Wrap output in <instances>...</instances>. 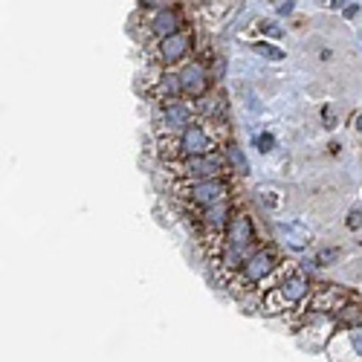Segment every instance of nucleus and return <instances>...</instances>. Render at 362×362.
Here are the masks:
<instances>
[{
	"instance_id": "f257e3e1",
	"label": "nucleus",
	"mask_w": 362,
	"mask_h": 362,
	"mask_svg": "<svg viewBox=\"0 0 362 362\" xmlns=\"http://www.w3.org/2000/svg\"><path fill=\"white\" fill-rule=\"evenodd\" d=\"M229 139L226 122H212V119H197L186 131L174 136H157V154L163 163L183 160V157H197V154H212L221 151Z\"/></svg>"
},
{
	"instance_id": "f03ea898",
	"label": "nucleus",
	"mask_w": 362,
	"mask_h": 362,
	"mask_svg": "<svg viewBox=\"0 0 362 362\" xmlns=\"http://www.w3.org/2000/svg\"><path fill=\"white\" fill-rule=\"evenodd\" d=\"M258 247H261V240H258V232H255L252 218L247 212H235L232 221H229V226H226V232H223V238H221L218 250L209 255V261L218 267L221 279L229 281L235 269L244 264Z\"/></svg>"
},
{
	"instance_id": "7ed1b4c3",
	"label": "nucleus",
	"mask_w": 362,
	"mask_h": 362,
	"mask_svg": "<svg viewBox=\"0 0 362 362\" xmlns=\"http://www.w3.org/2000/svg\"><path fill=\"white\" fill-rule=\"evenodd\" d=\"M310 293H313V287H310V279L305 269L296 264H281L276 269V276L264 287L261 308H264V313H290L305 305Z\"/></svg>"
},
{
	"instance_id": "20e7f679",
	"label": "nucleus",
	"mask_w": 362,
	"mask_h": 362,
	"mask_svg": "<svg viewBox=\"0 0 362 362\" xmlns=\"http://www.w3.org/2000/svg\"><path fill=\"white\" fill-rule=\"evenodd\" d=\"M174 197L183 203V209H203L223 200H232V180L226 177H206V180H177Z\"/></svg>"
},
{
	"instance_id": "39448f33",
	"label": "nucleus",
	"mask_w": 362,
	"mask_h": 362,
	"mask_svg": "<svg viewBox=\"0 0 362 362\" xmlns=\"http://www.w3.org/2000/svg\"><path fill=\"white\" fill-rule=\"evenodd\" d=\"M281 267V255L276 247H258L244 264H240L232 279L226 281L232 287V293H244V290H255L264 281H269L276 276V269Z\"/></svg>"
},
{
	"instance_id": "423d86ee",
	"label": "nucleus",
	"mask_w": 362,
	"mask_h": 362,
	"mask_svg": "<svg viewBox=\"0 0 362 362\" xmlns=\"http://www.w3.org/2000/svg\"><path fill=\"white\" fill-rule=\"evenodd\" d=\"M165 171L174 180H206V177H226L232 174L229 160L223 151H212V154H197V157H183L165 163Z\"/></svg>"
},
{
	"instance_id": "0eeeda50",
	"label": "nucleus",
	"mask_w": 362,
	"mask_h": 362,
	"mask_svg": "<svg viewBox=\"0 0 362 362\" xmlns=\"http://www.w3.org/2000/svg\"><path fill=\"white\" fill-rule=\"evenodd\" d=\"M192 49H194V33L183 26V29H177V33H171V35L151 44L148 62L154 64L157 70H171V67H180L183 62H189Z\"/></svg>"
},
{
	"instance_id": "6e6552de",
	"label": "nucleus",
	"mask_w": 362,
	"mask_h": 362,
	"mask_svg": "<svg viewBox=\"0 0 362 362\" xmlns=\"http://www.w3.org/2000/svg\"><path fill=\"white\" fill-rule=\"evenodd\" d=\"M197 110L192 105V99H171V102H160L157 105V116H154V125H157V136H174L180 131H186L192 122H197Z\"/></svg>"
},
{
	"instance_id": "1a4fd4ad",
	"label": "nucleus",
	"mask_w": 362,
	"mask_h": 362,
	"mask_svg": "<svg viewBox=\"0 0 362 362\" xmlns=\"http://www.w3.org/2000/svg\"><path fill=\"white\" fill-rule=\"evenodd\" d=\"M142 29H145V38L154 44L171 33H177V29H183V18H180L177 6L171 4H160L154 9H148L145 18H142Z\"/></svg>"
},
{
	"instance_id": "9d476101",
	"label": "nucleus",
	"mask_w": 362,
	"mask_h": 362,
	"mask_svg": "<svg viewBox=\"0 0 362 362\" xmlns=\"http://www.w3.org/2000/svg\"><path fill=\"white\" fill-rule=\"evenodd\" d=\"M177 76H180V84H183L186 99L206 96L209 90H212V78H215V73L209 70L206 62H200V58H189V62H183L177 67Z\"/></svg>"
},
{
	"instance_id": "9b49d317",
	"label": "nucleus",
	"mask_w": 362,
	"mask_h": 362,
	"mask_svg": "<svg viewBox=\"0 0 362 362\" xmlns=\"http://www.w3.org/2000/svg\"><path fill=\"white\" fill-rule=\"evenodd\" d=\"M148 93L151 99H154L157 105L160 102H171V99H186L183 96V84H180V76L177 70H160L157 78H151V87H148Z\"/></svg>"
},
{
	"instance_id": "f8f14e48",
	"label": "nucleus",
	"mask_w": 362,
	"mask_h": 362,
	"mask_svg": "<svg viewBox=\"0 0 362 362\" xmlns=\"http://www.w3.org/2000/svg\"><path fill=\"white\" fill-rule=\"evenodd\" d=\"M194 110L200 119H212V122H226V102L221 93H215V90H209L206 96L200 99H192Z\"/></svg>"
},
{
	"instance_id": "ddd939ff",
	"label": "nucleus",
	"mask_w": 362,
	"mask_h": 362,
	"mask_svg": "<svg viewBox=\"0 0 362 362\" xmlns=\"http://www.w3.org/2000/svg\"><path fill=\"white\" fill-rule=\"evenodd\" d=\"M284 235H287V240H290L293 250H308V247H310V232H308V226L287 223V226H284Z\"/></svg>"
},
{
	"instance_id": "4468645a",
	"label": "nucleus",
	"mask_w": 362,
	"mask_h": 362,
	"mask_svg": "<svg viewBox=\"0 0 362 362\" xmlns=\"http://www.w3.org/2000/svg\"><path fill=\"white\" fill-rule=\"evenodd\" d=\"M223 154H226V160H229V168H232V174H240L244 177L247 171H250V165H247V157L240 154V148L238 145H223Z\"/></svg>"
},
{
	"instance_id": "2eb2a0df",
	"label": "nucleus",
	"mask_w": 362,
	"mask_h": 362,
	"mask_svg": "<svg viewBox=\"0 0 362 362\" xmlns=\"http://www.w3.org/2000/svg\"><path fill=\"white\" fill-rule=\"evenodd\" d=\"M255 29H258V33L264 35V38H273V41H279V38H284V26L281 23H276V21H258L255 23Z\"/></svg>"
},
{
	"instance_id": "dca6fc26",
	"label": "nucleus",
	"mask_w": 362,
	"mask_h": 362,
	"mask_svg": "<svg viewBox=\"0 0 362 362\" xmlns=\"http://www.w3.org/2000/svg\"><path fill=\"white\" fill-rule=\"evenodd\" d=\"M252 49H255L261 58H267V62H281V58H284V49H279V47H273V44H267V41H255Z\"/></svg>"
},
{
	"instance_id": "f3484780",
	"label": "nucleus",
	"mask_w": 362,
	"mask_h": 362,
	"mask_svg": "<svg viewBox=\"0 0 362 362\" xmlns=\"http://www.w3.org/2000/svg\"><path fill=\"white\" fill-rule=\"evenodd\" d=\"M339 258H342V252H339L337 247H330V250H322V252L316 255V264H319V267H334Z\"/></svg>"
},
{
	"instance_id": "a211bd4d",
	"label": "nucleus",
	"mask_w": 362,
	"mask_h": 362,
	"mask_svg": "<svg viewBox=\"0 0 362 362\" xmlns=\"http://www.w3.org/2000/svg\"><path fill=\"white\" fill-rule=\"evenodd\" d=\"M273 145H276V136H273V134H261V136H255L258 154H267V151H273Z\"/></svg>"
},
{
	"instance_id": "6ab92c4d",
	"label": "nucleus",
	"mask_w": 362,
	"mask_h": 362,
	"mask_svg": "<svg viewBox=\"0 0 362 362\" xmlns=\"http://www.w3.org/2000/svg\"><path fill=\"white\" fill-rule=\"evenodd\" d=\"M348 229H359L362 226V212H359V209H354V212H348Z\"/></svg>"
},
{
	"instance_id": "aec40b11",
	"label": "nucleus",
	"mask_w": 362,
	"mask_h": 362,
	"mask_svg": "<svg viewBox=\"0 0 362 362\" xmlns=\"http://www.w3.org/2000/svg\"><path fill=\"white\" fill-rule=\"evenodd\" d=\"M342 15H345L348 21H351V18H356V15H359V4H348V6L342 9Z\"/></svg>"
},
{
	"instance_id": "412c9836",
	"label": "nucleus",
	"mask_w": 362,
	"mask_h": 362,
	"mask_svg": "<svg viewBox=\"0 0 362 362\" xmlns=\"http://www.w3.org/2000/svg\"><path fill=\"white\" fill-rule=\"evenodd\" d=\"M356 131H362V113L356 116Z\"/></svg>"
},
{
	"instance_id": "4be33fe9",
	"label": "nucleus",
	"mask_w": 362,
	"mask_h": 362,
	"mask_svg": "<svg viewBox=\"0 0 362 362\" xmlns=\"http://www.w3.org/2000/svg\"><path fill=\"white\" fill-rule=\"evenodd\" d=\"M342 4V0H330V6H339Z\"/></svg>"
}]
</instances>
